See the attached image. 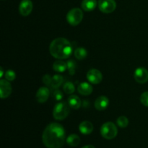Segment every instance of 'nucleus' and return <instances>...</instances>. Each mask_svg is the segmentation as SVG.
Instances as JSON below:
<instances>
[{
  "label": "nucleus",
  "instance_id": "1",
  "mask_svg": "<svg viewBox=\"0 0 148 148\" xmlns=\"http://www.w3.org/2000/svg\"><path fill=\"white\" fill-rule=\"evenodd\" d=\"M65 130L59 123L53 122L45 128L42 135L44 145L48 148H61L65 142Z\"/></svg>",
  "mask_w": 148,
  "mask_h": 148
},
{
  "label": "nucleus",
  "instance_id": "2",
  "mask_svg": "<svg viewBox=\"0 0 148 148\" xmlns=\"http://www.w3.org/2000/svg\"><path fill=\"white\" fill-rule=\"evenodd\" d=\"M51 55L55 59H68L73 51L72 45L67 39L64 38H57L52 40L49 46Z\"/></svg>",
  "mask_w": 148,
  "mask_h": 148
},
{
  "label": "nucleus",
  "instance_id": "3",
  "mask_svg": "<svg viewBox=\"0 0 148 148\" xmlns=\"http://www.w3.org/2000/svg\"><path fill=\"white\" fill-rule=\"evenodd\" d=\"M70 108L68 102L60 101L57 103L53 109V117L57 121L65 119L69 114Z\"/></svg>",
  "mask_w": 148,
  "mask_h": 148
},
{
  "label": "nucleus",
  "instance_id": "4",
  "mask_svg": "<svg viewBox=\"0 0 148 148\" xmlns=\"http://www.w3.org/2000/svg\"><path fill=\"white\" fill-rule=\"evenodd\" d=\"M101 134L103 138L106 140H112L117 136L118 129L115 124L111 121L104 123L101 128Z\"/></svg>",
  "mask_w": 148,
  "mask_h": 148
},
{
  "label": "nucleus",
  "instance_id": "5",
  "mask_svg": "<svg viewBox=\"0 0 148 148\" xmlns=\"http://www.w3.org/2000/svg\"><path fill=\"white\" fill-rule=\"evenodd\" d=\"M83 12L79 8H73L68 12L66 21L72 26H77L82 21Z\"/></svg>",
  "mask_w": 148,
  "mask_h": 148
},
{
  "label": "nucleus",
  "instance_id": "6",
  "mask_svg": "<svg viewBox=\"0 0 148 148\" xmlns=\"http://www.w3.org/2000/svg\"><path fill=\"white\" fill-rule=\"evenodd\" d=\"M98 8L102 12L105 14H109L116 10V2L115 0H99Z\"/></svg>",
  "mask_w": 148,
  "mask_h": 148
},
{
  "label": "nucleus",
  "instance_id": "7",
  "mask_svg": "<svg viewBox=\"0 0 148 148\" xmlns=\"http://www.w3.org/2000/svg\"><path fill=\"white\" fill-rule=\"evenodd\" d=\"M86 77L88 79V82H90L93 85H98L101 83L103 79V75L97 69H91L88 72L86 75Z\"/></svg>",
  "mask_w": 148,
  "mask_h": 148
},
{
  "label": "nucleus",
  "instance_id": "8",
  "mask_svg": "<svg viewBox=\"0 0 148 148\" xmlns=\"http://www.w3.org/2000/svg\"><path fill=\"white\" fill-rule=\"evenodd\" d=\"M134 79L140 84H145L148 81V70L145 67H138L134 74Z\"/></svg>",
  "mask_w": 148,
  "mask_h": 148
},
{
  "label": "nucleus",
  "instance_id": "9",
  "mask_svg": "<svg viewBox=\"0 0 148 148\" xmlns=\"http://www.w3.org/2000/svg\"><path fill=\"white\" fill-rule=\"evenodd\" d=\"M12 92V88L10 81L7 79H1L0 80V95H1V99L7 98L11 95Z\"/></svg>",
  "mask_w": 148,
  "mask_h": 148
},
{
  "label": "nucleus",
  "instance_id": "10",
  "mask_svg": "<svg viewBox=\"0 0 148 148\" xmlns=\"http://www.w3.org/2000/svg\"><path fill=\"white\" fill-rule=\"evenodd\" d=\"M33 4L31 0H22L19 6L20 14L23 17H27L32 12Z\"/></svg>",
  "mask_w": 148,
  "mask_h": 148
},
{
  "label": "nucleus",
  "instance_id": "11",
  "mask_svg": "<svg viewBox=\"0 0 148 148\" xmlns=\"http://www.w3.org/2000/svg\"><path fill=\"white\" fill-rule=\"evenodd\" d=\"M50 95V90L47 87H40L36 92V101L39 103H44L49 99Z\"/></svg>",
  "mask_w": 148,
  "mask_h": 148
},
{
  "label": "nucleus",
  "instance_id": "12",
  "mask_svg": "<svg viewBox=\"0 0 148 148\" xmlns=\"http://www.w3.org/2000/svg\"><path fill=\"white\" fill-rule=\"evenodd\" d=\"M95 108L98 111H104L109 106V99L105 95L99 96L95 101Z\"/></svg>",
  "mask_w": 148,
  "mask_h": 148
},
{
  "label": "nucleus",
  "instance_id": "13",
  "mask_svg": "<svg viewBox=\"0 0 148 148\" xmlns=\"http://www.w3.org/2000/svg\"><path fill=\"white\" fill-rule=\"evenodd\" d=\"M93 88L90 83L86 82H83L79 84L77 87V91L82 95H90L92 92Z\"/></svg>",
  "mask_w": 148,
  "mask_h": 148
},
{
  "label": "nucleus",
  "instance_id": "14",
  "mask_svg": "<svg viewBox=\"0 0 148 148\" xmlns=\"http://www.w3.org/2000/svg\"><path fill=\"white\" fill-rule=\"evenodd\" d=\"M79 130L82 134H90L93 131V125L89 121H83L79 125Z\"/></svg>",
  "mask_w": 148,
  "mask_h": 148
},
{
  "label": "nucleus",
  "instance_id": "15",
  "mask_svg": "<svg viewBox=\"0 0 148 148\" xmlns=\"http://www.w3.org/2000/svg\"><path fill=\"white\" fill-rule=\"evenodd\" d=\"M67 102L69 103V106L72 109H79L82 105V101L81 99L77 96V95H72L68 98Z\"/></svg>",
  "mask_w": 148,
  "mask_h": 148
},
{
  "label": "nucleus",
  "instance_id": "16",
  "mask_svg": "<svg viewBox=\"0 0 148 148\" xmlns=\"http://www.w3.org/2000/svg\"><path fill=\"white\" fill-rule=\"evenodd\" d=\"M98 5L96 0H83L81 4V7L83 10L86 12H91L95 9Z\"/></svg>",
  "mask_w": 148,
  "mask_h": 148
},
{
  "label": "nucleus",
  "instance_id": "17",
  "mask_svg": "<svg viewBox=\"0 0 148 148\" xmlns=\"http://www.w3.org/2000/svg\"><path fill=\"white\" fill-rule=\"evenodd\" d=\"M52 67H53V69L56 72L62 73V72H65L67 69V64H66V62H63L61 59H59V60L53 62Z\"/></svg>",
  "mask_w": 148,
  "mask_h": 148
},
{
  "label": "nucleus",
  "instance_id": "18",
  "mask_svg": "<svg viewBox=\"0 0 148 148\" xmlns=\"http://www.w3.org/2000/svg\"><path fill=\"white\" fill-rule=\"evenodd\" d=\"M74 55L78 60H83L88 56V51L85 48L78 47L74 51Z\"/></svg>",
  "mask_w": 148,
  "mask_h": 148
},
{
  "label": "nucleus",
  "instance_id": "19",
  "mask_svg": "<svg viewBox=\"0 0 148 148\" xmlns=\"http://www.w3.org/2000/svg\"><path fill=\"white\" fill-rule=\"evenodd\" d=\"M66 143L72 147H76L80 143V138L77 134H72L66 138Z\"/></svg>",
  "mask_w": 148,
  "mask_h": 148
},
{
  "label": "nucleus",
  "instance_id": "20",
  "mask_svg": "<svg viewBox=\"0 0 148 148\" xmlns=\"http://www.w3.org/2000/svg\"><path fill=\"white\" fill-rule=\"evenodd\" d=\"M63 77L60 75H55L52 77V82L51 84V87L54 89H56L59 87H60L61 85L63 83Z\"/></svg>",
  "mask_w": 148,
  "mask_h": 148
},
{
  "label": "nucleus",
  "instance_id": "21",
  "mask_svg": "<svg viewBox=\"0 0 148 148\" xmlns=\"http://www.w3.org/2000/svg\"><path fill=\"white\" fill-rule=\"evenodd\" d=\"M64 92L66 94H69V95H71V94L73 93L75 90V85L72 82H65L64 85L63 87Z\"/></svg>",
  "mask_w": 148,
  "mask_h": 148
},
{
  "label": "nucleus",
  "instance_id": "22",
  "mask_svg": "<svg viewBox=\"0 0 148 148\" xmlns=\"http://www.w3.org/2000/svg\"><path fill=\"white\" fill-rule=\"evenodd\" d=\"M116 124L121 128H126L129 125V119L125 116H121L116 120Z\"/></svg>",
  "mask_w": 148,
  "mask_h": 148
},
{
  "label": "nucleus",
  "instance_id": "23",
  "mask_svg": "<svg viewBox=\"0 0 148 148\" xmlns=\"http://www.w3.org/2000/svg\"><path fill=\"white\" fill-rule=\"evenodd\" d=\"M66 64H67V69L69 73L71 75H75V72H76V68H77V64L75 63V62L74 60H69L66 62Z\"/></svg>",
  "mask_w": 148,
  "mask_h": 148
},
{
  "label": "nucleus",
  "instance_id": "24",
  "mask_svg": "<svg viewBox=\"0 0 148 148\" xmlns=\"http://www.w3.org/2000/svg\"><path fill=\"white\" fill-rule=\"evenodd\" d=\"M4 77H5L7 80L11 82V81H14V79H15L16 74L15 72L13 70H12V69H8V70L6 71L5 73H4Z\"/></svg>",
  "mask_w": 148,
  "mask_h": 148
},
{
  "label": "nucleus",
  "instance_id": "25",
  "mask_svg": "<svg viewBox=\"0 0 148 148\" xmlns=\"http://www.w3.org/2000/svg\"><path fill=\"white\" fill-rule=\"evenodd\" d=\"M140 102L145 106L148 107V91L144 92L140 96Z\"/></svg>",
  "mask_w": 148,
  "mask_h": 148
},
{
  "label": "nucleus",
  "instance_id": "26",
  "mask_svg": "<svg viewBox=\"0 0 148 148\" xmlns=\"http://www.w3.org/2000/svg\"><path fill=\"white\" fill-rule=\"evenodd\" d=\"M53 97L56 101H60L61 100H62V98L64 97L63 92L61 90H56L55 91H53Z\"/></svg>",
  "mask_w": 148,
  "mask_h": 148
},
{
  "label": "nucleus",
  "instance_id": "27",
  "mask_svg": "<svg viewBox=\"0 0 148 148\" xmlns=\"http://www.w3.org/2000/svg\"><path fill=\"white\" fill-rule=\"evenodd\" d=\"M52 77L50 75H45L43 77V82L44 85H46V86H51V84L52 82Z\"/></svg>",
  "mask_w": 148,
  "mask_h": 148
},
{
  "label": "nucleus",
  "instance_id": "28",
  "mask_svg": "<svg viewBox=\"0 0 148 148\" xmlns=\"http://www.w3.org/2000/svg\"><path fill=\"white\" fill-rule=\"evenodd\" d=\"M0 70H1V74H0V77L2 79V77L3 75H4V70H3V68L1 67L0 68Z\"/></svg>",
  "mask_w": 148,
  "mask_h": 148
},
{
  "label": "nucleus",
  "instance_id": "29",
  "mask_svg": "<svg viewBox=\"0 0 148 148\" xmlns=\"http://www.w3.org/2000/svg\"><path fill=\"white\" fill-rule=\"evenodd\" d=\"M82 148H95V147H94V146L90 145H88L84 146V147H82Z\"/></svg>",
  "mask_w": 148,
  "mask_h": 148
}]
</instances>
